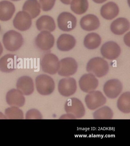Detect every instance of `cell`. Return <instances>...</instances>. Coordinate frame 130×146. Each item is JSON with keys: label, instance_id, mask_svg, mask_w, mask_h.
<instances>
[{"label": "cell", "instance_id": "obj_1", "mask_svg": "<svg viewBox=\"0 0 130 146\" xmlns=\"http://www.w3.org/2000/svg\"><path fill=\"white\" fill-rule=\"evenodd\" d=\"M65 110L67 113L64 117L60 119H79L82 118L85 114L84 105L79 99L76 98L68 99L65 105Z\"/></svg>", "mask_w": 130, "mask_h": 146}, {"label": "cell", "instance_id": "obj_2", "mask_svg": "<svg viewBox=\"0 0 130 146\" xmlns=\"http://www.w3.org/2000/svg\"><path fill=\"white\" fill-rule=\"evenodd\" d=\"M86 70L89 73L95 76L101 78L107 75L109 71V66L104 59L96 57L91 59L87 63Z\"/></svg>", "mask_w": 130, "mask_h": 146}, {"label": "cell", "instance_id": "obj_3", "mask_svg": "<svg viewBox=\"0 0 130 146\" xmlns=\"http://www.w3.org/2000/svg\"><path fill=\"white\" fill-rule=\"evenodd\" d=\"M3 43L7 50L15 51L19 50L23 43L22 35L14 30L9 31L3 36Z\"/></svg>", "mask_w": 130, "mask_h": 146}, {"label": "cell", "instance_id": "obj_4", "mask_svg": "<svg viewBox=\"0 0 130 146\" xmlns=\"http://www.w3.org/2000/svg\"><path fill=\"white\" fill-rule=\"evenodd\" d=\"M36 85L39 93L44 96L51 94L55 88V84L53 78L45 74L39 75L36 77Z\"/></svg>", "mask_w": 130, "mask_h": 146}, {"label": "cell", "instance_id": "obj_5", "mask_svg": "<svg viewBox=\"0 0 130 146\" xmlns=\"http://www.w3.org/2000/svg\"><path fill=\"white\" fill-rule=\"evenodd\" d=\"M59 58L52 53H47L43 57L41 62L42 70L44 72L54 75L58 72L59 67Z\"/></svg>", "mask_w": 130, "mask_h": 146}, {"label": "cell", "instance_id": "obj_6", "mask_svg": "<svg viewBox=\"0 0 130 146\" xmlns=\"http://www.w3.org/2000/svg\"><path fill=\"white\" fill-rule=\"evenodd\" d=\"M87 107L91 110H94L106 103L107 99L100 91H93L89 92L85 97Z\"/></svg>", "mask_w": 130, "mask_h": 146}, {"label": "cell", "instance_id": "obj_7", "mask_svg": "<svg viewBox=\"0 0 130 146\" xmlns=\"http://www.w3.org/2000/svg\"><path fill=\"white\" fill-rule=\"evenodd\" d=\"M78 65L75 59L71 58H65L60 62L58 74L61 76L68 77L75 74Z\"/></svg>", "mask_w": 130, "mask_h": 146}, {"label": "cell", "instance_id": "obj_8", "mask_svg": "<svg viewBox=\"0 0 130 146\" xmlns=\"http://www.w3.org/2000/svg\"><path fill=\"white\" fill-rule=\"evenodd\" d=\"M59 29L65 32H69L75 28L77 19L75 16L69 12H64L60 14L57 19Z\"/></svg>", "mask_w": 130, "mask_h": 146}, {"label": "cell", "instance_id": "obj_9", "mask_svg": "<svg viewBox=\"0 0 130 146\" xmlns=\"http://www.w3.org/2000/svg\"><path fill=\"white\" fill-rule=\"evenodd\" d=\"M77 83L75 78L67 77L60 80L58 84V90L61 95L70 96L76 92Z\"/></svg>", "mask_w": 130, "mask_h": 146}, {"label": "cell", "instance_id": "obj_10", "mask_svg": "<svg viewBox=\"0 0 130 146\" xmlns=\"http://www.w3.org/2000/svg\"><path fill=\"white\" fill-rule=\"evenodd\" d=\"M121 82L117 79L109 80L103 86L104 92L108 98L113 99L117 98L123 90Z\"/></svg>", "mask_w": 130, "mask_h": 146}, {"label": "cell", "instance_id": "obj_11", "mask_svg": "<svg viewBox=\"0 0 130 146\" xmlns=\"http://www.w3.org/2000/svg\"><path fill=\"white\" fill-rule=\"evenodd\" d=\"M55 43L54 36L50 32L41 31L37 35L35 43L39 48L43 51H47L53 47Z\"/></svg>", "mask_w": 130, "mask_h": 146}, {"label": "cell", "instance_id": "obj_12", "mask_svg": "<svg viewBox=\"0 0 130 146\" xmlns=\"http://www.w3.org/2000/svg\"><path fill=\"white\" fill-rule=\"evenodd\" d=\"M120 47L116 42L109 41L103 44L101 48V53L103 56L109 60L117 59L120 54Z\"/></svg>", "mask_w": 130, "mask_h": 146}, {"label": "cell", "instance_id": "obj_13", "mask_svg": "<svg viewBox=\"0 0 130 146\" xmlns=\"http://www.w3.org/2000/svg\"><path fill=\"white\" fill-rule=\"evenodd\" d=\"M14 26L21 31L28 30L31 27L32 18L29 14L25 11H19L13 21Z\"/></svg>", "mask_w": 130, "mask_h": 146}, {"label": "cell", "instance_id": "obj_14", "mask_svg": "<svg viewBox=\"0 0 130 146\" xmlns=\"http://www.w3.org/2000/svg\"><path fill=\"white\" fill-rule=\"evenodd\" d=\"M99 85V81L93 74H85L83 75L79 80V86L83 92L89 93L94 91Z\"/></svg>", "mask_w": 130, "mask_h": 146}, {"label": "cell", "instance_id": "obj_15", "mask_svg": "<svg viewBox=\"0 0 130 146\" xmlns=\"http://www.w3.org/2000/svg\"><path fill=\"white\" fill-rule=\"evenodd\" d=\"M19 58L14 54L5 55L0 59V70L3 72L10 73L17 68Z\"/></svg>", "mask_w": 130, "mask_h": 146}, {"label": "cell", "instance_id": "obj_16", "mask_svg": "<svg viewBox=\"0 0 130 146\" xmlns=\"http://www.w3.org/2000/svg\"><path fill=\"white\" fill-rule=\"evenodd\" d=\"M23 95V93L18 89H12L7 94V102L11 107H23L25 102Z\"/></svg>", "mask_w": 130, "mask_h": 146}, {"label": "cell", "instance_id": "obj_17", "mask_svg": "<svg viewBox=\"0 0 130 146\" xmlns=\"http://www.w3.org/2000/svg\"><path fill=\"white\" fill-rule=\"evenodd\" d=\"M76 44V39L72 35L63 34L60 35L57 42V46L60 51H70L74 48Z\"/></svg>", "mask_w": 130, "mask_h": 146}, {"label": "cell", "instance_id": "obj_18", "mask_svg": "<svg viewBox=\"0 0 130 146\" xmlns=\"http://www.w3.org/2000/svg\"><path fill=\"white\" fill-rule=\"evenodd\" d=\"M17 88L26 96L31 94L34 91L33 81L28 76H23L18 79L17 83Z\"/></svg>", "mask_w": 130, "mask_h": 146}, {"label": "cell", "instance_id": "obj_19", "mask_svg": "<svg viewBox=\"0 0 130 146\" xmlns=\"http://www.w3.org/2000/svg\"><path fill=\"white\" fill-rule=\"evenodd\" d=\"M100 23L98 17L92 14H88L83 17L80 21L81 27L87 31L95 30L100 26Z\"/></svg>", "mask_w": 130, "mask_h": 146}, {"label": "cell", "instance_id": "obj_20", "mask_svg": "<svg viewBox=\"0 0 130 146\" xmlns=\"http://www.w3.org/2000/svg\"><path fill=\"white\" fill-rule=\"evenodd\" d=\"M15 11L14 4L10 1L0 2V20L6 21L9 20Z\"/></svg>", "mask_w": 130, "mask_h": 146}, {"label": "cell", "instance_id": "obj_21", "mask_svg": "<svg viewBox=\"0 0 130 146\" xmlns=\"http://www.w3.org/2000/svg\"><path fill=\"white\" fill-rule=\"evenodd\" d=\"M37 29L40 31L53 32L55 29L56 25L52 17L43 15L40 17L36 22Z\"/></svg>", "mask_w": 130, "mask_h": 146}, {"label": "cell", "instance_id": "obj_22", "mask_svg": "<svg viewBox=\"0 0 130 146\" xmlns=\"http://www.w3.org/2000/svg\"><path fill=\"white\" fill-rule=\"evenodd\" d=\"M110 28L113 34L117 35H123L129 29L130 23L126 18H117L112 23Z\"/></svg>", "mask_w": 130, "mask_h": 146}, {"label": "cell", "instance_id": "obj_23", "mask_svg": "<svg viewBox=\"0 0 130 146\" xmlns=\"http://www.w3.org/2000/svg\"><path fill=\"white\" fill-rule=\"evenodd\" d=\"M119 9L115 2H110L101 7L100 13L104 18L107 20H111L118 15Z\"/></svg>", "mask_w": 130, "mask_h": 146}, {"label": "cell", "instance_id": "obj_24", "mask_svg": "<svg viewBox=\"0 0 130 146\" xmlns=\"http://www.w3.org/2000/svg\"><path fill=\"white\" fill-rule=\"evenodd\" d=\"M23 10L29 14L32 19H34L40 13V5L37 0H27L23 5Z\"/></svg>", "mask_w": 130, "mask_h": 146}, {"label": "cell", "instance_id": "obj_25", "mask_svg": "<svg viewBox=\"0 0 130 146\" xmlns=\"http://www.w3.org/2000/svg\"><path fill=\"white\" fill-rule=\"evenodd\" d=\"M101 37L99 34L92 33L87 34L84 38V44L87 49L93 50L97 48L101 43Z\"/></svg>", "mask_w": 130, "mask_h": 146}, {"label": "cell", "instance_id": "obj_26", "mask_svg": "<svg viewBox=\"0 0 130 146\" xmlns=\"http://www.w3.org/2000/svg\"><path fill=\"white\" fill-rule=\"evenodd\" d=\"M117 107L120 111L124 113L130 112V92L123 93L120 96L117 102Z\"/></svg>", "mask_w": 130, "mask_h": 146}, {"label": "cell", "instance_id": "obj_27", "mask_svg": "<svg viewBox=\"0 0 130 146\" xmlns=\"http://www.w3.org/2000/svg\"><path fill=\"white\" fill-rule=\"evenodd\" d=\"M70 4L72 11L77 15L85 13L89 7L87 0H72Z\"/></svg>", "mask_w": 130, "mask_h": 146}, {"label": "cell", "instance_id": "obj_28", "mask_svg": "<svg viewBox=\"0 0 130 146\" xmlns=\"http://www.w3.org/2000/svg\"><path fill=\"white\" fill-rule=\"evenodd\" d=\"M113 116V111L108 106L101 107L93 113V117L95 119H111Z\"/></svg>", "mask_w": 130, "mask_h": 146}, {"label": "cell", "instance_id": "obj_29", "mask_svg": "<svg viewBox=\"0 0 130 146\" xmlns=\"http://www.w3.org/2000/svg\"><path fill=\"white\" fill-rule=\"evenodd\" d=\"M5 115L9 119H23V113L18 107H11L5 110Z\"/></svg>", "mask_w": 130, "mask_h": 146}, {"label": "cell", "instance_id": "obj_30", "mask_svg": "<svg viewBox=\"0 0 130 146\" xmlns=\"http://www.w3.org/2000/svg\"><path fill=\"white\" fill-rule=\"evenodd\" d=\"M56 0H39L41 7L43 11H50L53 8Z\"/></svg>", "mask_w": 130, "mask_h": 146}, {"label": "cell", "instance_id": "obj_31", "mask_svg": "<svg viewBox=\"0 0 130 146\" xmlns=\"http://www.w3.org/2000/svg\"><path fill=\"white\" fill-rule=\"evenodd\" d=\"M27 119H41L42 115L38 111L33 109L29 111L26 115Z\"/></svg>", "mask_w": 130, "mask_h": 146}, {"label": "cell", "instance_id": "obj_32", "mask_svg": "<svg viewBox=\"0 0 130 146\" xmlns=\"http://www.w3.org/2000/svg\"><path fill=\"white\" fill-rule=\"evenodd\" d=\"M61 2L64 4L66 5H69L71 3L72 0H60Z\"/></svg>", "mask_w": 130, "mask_h": 146}, {"label": "cell", "instance_id": "obj_33", "mask_svg": "<svg viewBox=\"0 0 130 146\" xmlns=\"http://www.w3.org/2000/svg\"><path fill=\"white\" fill-rule=\"evenodd\" d=\"M93 2L97 3H102L106 2L107 0H93Z\"/></svg>", "mask_w": 130, "mask_h": 146}, {"label": "cell", "instance_id": "obj_34", "mask_svg": "<svg viewBox=\"0 0 130 146\" xmlns=\"http://www.w3.org/2000/svg\"><path fill=\"white\" fill-rule=\"evenodd\" d=\"M3 46H2L1 43L0 42V56L3 53Z\"/></svg>", "mask_w": 130, "mask_h": 146}, {"label": "cell", "instance_id": "obj_35", "mask_svg": "<svg viewBox=\"0 0 130 146\" xmlns=\"http://www.w3.org/2000/svg\"><path fill=\"white\" fill-rule=\"evenodd\" d=\"M11 1H20V0H11Z\"/></svg>", "mask_w": 130, "mask_h": 146}, {"label": "cell", "instance_id": "obj_36", "mask_svg": "<svg viewBox=\"0 0 130 146\" xmlns=\"http://www.w3.org/2000/svg\"><path fill=\"white\" fill-rule=\"evenodd\" d=\"M1 25H0V31H1Z\"/></svg>", "mask_w": 130, "mask_h": 146}]
</instances>
